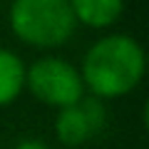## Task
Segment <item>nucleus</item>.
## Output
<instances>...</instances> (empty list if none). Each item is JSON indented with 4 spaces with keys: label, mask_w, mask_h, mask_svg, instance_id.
<instances>
[{
    "label": "nucleus",
    "mask_w": 149,
    "mask_h": 149,
    "mask_svg": "<svg viewBox=\"0 0 149 149\" xmlns=\"http://www.w3.org/2000/svg\"><path fill=\"white\" fill-rule=\"evenodd\" d=\"M144 50L129 35H104L85 52L80 77L97 100L124 97L144 77Z\"/></svg>",
    "instance_id": "1"
},
{
    "label": "nucleus",
    "mask_w": 149,
    "mask_h": 149,
    "mask_svg": "<svg viewBox=\"0 0 149 149\" xmlns=\"http://www.w3.org/2000/svg\"><path fill=\"white\" fill-rule=\"evenodd\" d=\"M8 20L22 42L35 47H57L77 27L67 0H13Z\"/></svg>",
    "instance_id": "2"
},
{
    "label": "nucleus",
    "mask_w": 149,
    "mask_h": 149,
    "mask_svg": "<svg viewBox=\"0 0 149 149\" xmlns=\"http://www.w3.org/2000/svg\"><path fill=\"white\" fill-rule=\"evenodd\" d=\"M25 87L45 104L70 107L85 97L80 70L62 57H40L25 67Z\"/></svg>",
    "instance_id": "3"
},
{
    "label": "nucleus",
    "mask_w": 149,
    "mask_h": 149,
    "mask_svg": "<svg viewBox=\"0 0 149 149\" xmlns=\"http://www.w3.org/2000/svg\"><path fill=\"white\" fill-rule=\"evenodd\" d=\"M77 22L90 27H109L122 15L124 0H67Z\"/></svg>",
    "instance_id": "4"
},
{
    "label": "nucleus",
    "mask_w": 149,
    "mask_h": 149,
    "mask_svg": "<svg viewBox=\"0 0 149 149\" xmlns=\"http://www.w3.org/2000/svg\"><path fill=\"white\" fill-rule=\"evenodd\" d=\"M55 134L62 144L67 147H77V144H85L90 137H95L90 122H87L85 112H82L80 102L77 104H70V107H62L55 117Z\"/></svg>",
    "instance_id": "5"
},
{
    "label": "nucleus",
    "mask_w": 149,
    "mask_h": 149,
    "mask_svg": "<svg viewBox=\"0 0 149 149\" xmlns=\"http://www.w3.org/2000/svg\"><path fill=\"white\" fill-rule=\"evenodd\" d=\"M25 90V62L15 52L0 47V107L17 100Z\"/></svg>",
    "instance_id": "6"
},
{
    "label": "nucleus",
    "mask_w": 149,
    "mask_h": 149,
    "mask_svg": "<svg viewBox=\"0 0 149 149\" xmlns=\"http://www.w3.org/2000/svg\"><path fill=\"white\" fill-rule=\"evenodd\" d=\"M80 107H82V112H85V117H87V122H90V127H92V132H100L102 127H104V119H107V109H104V104H102V100H97V97H82L80 100Z\"/></svg>",
    "instance_id": "7"
},
{
    "label": "nucleus",
    "mask_w": 149,
    "mask_h": 149,
    "mask_svg": "<svg viewBox=\"0 0 149 149\" xmlns=\"http://www.w3.org/2000/svg\"><path fill=\"white\" fill-rule=\"evenodd\" d=\"M15 149H50V147L45 142H40V139H22Z\"/></svg>",
    "instance_id": "8"
}]
</instances>
